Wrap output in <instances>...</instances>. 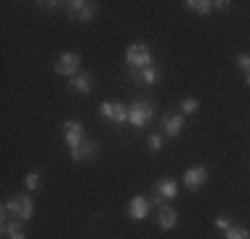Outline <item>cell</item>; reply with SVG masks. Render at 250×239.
<instances>
[{"instance_id": "6da1fadb", "label": "cell", "mask_w": 250, "mask_h": 239, "mask_svg": "<svg viewBox=\"0 0 250 239\" xmlns=\"http://www.w3.org/2000/svg\"><path fill=\"white\" fill-rule=\"evenodd\" d=\"M0 215H3V218H11V220H19V223H27V220L35 215V202H32V197L24 194V191L14 194L8 202H3Z\"/></svg>"}, {"instance_id": "7a4b0ae2", "label": "cell", "mask_w": 250, "mask_h": 239, "mask_svg": "<svg viewBox=\"0 0 250 239\" xmlns=\"http://www.w3.org/2000/svg\"><path fill=\"white\" fill-rule=\"evenodd\" d=\"M125 64L130 67V72H136V69H149V67H154L152 51H149L144 43H130L128 51H125Z\"/></svg>"}, {"instance_id": "3957f363", "label": "cell", "mask_w": 250, "mask_h": 239, "mask_svg": "<svg viewBox=\"0 0 250 239\" xmlns=\"http://www.w3.org/2000/svg\"><path fill=\"white\" fill-rule=\"evenodd\" d=\"M152 117H154V104L152 101H133V104L128 106V122L133 125L136 130H144L146 125L152 122Z\"/></svg>"}, {"instance_id": "277c9868", "label": "cell", "mask_w": 250, "mask_h": 239, "mask_svg": "<svg viewBox=\"0 0 250 239\" xmlns=\"http://www.w3.org/2000/svg\"><path fill=\"white\" fill-rule=\"evenodd\" d=\"M80 67H83V56H80V53H75V51H69V53H62V56L56 59V64H53V72L72 80L75 75H80V72H83Z\"/></svg>"}, {"instance_id": "5b68a950", "label": "cell", "mask_w": 250, "mask_h": 239, "mask_svg": "<svg viewBox=\"0 0 250 239\" xmlns=\"http://www.w3.org/2000/svg\"><path fill=\"white\" fill-rule=\"evenodd\" d=\"M62 5L69 14V19L75 21H91L96 16V3L93 0H69V3H62Z\"/></svg>"}, {"instance_id": "8992f818", "label": "cell", "mask_w": 250, "mask_h": 239, "mask_svg": "<svg viewBox=\"0 0 250 239\" xmlns=\"http://www.w3.org/2000/svg\"><path fill=\"white\" fill-rule=\"evenodd\" d=\"M99 115L112 125H123V122H128V106L120 104V101H101Z\"/></svg>"}, {"instance_id": "52a82bcc", "label": "cell", "mask_w": 250, "mask_h": 239, "mask_svg": "<svg viewBox=\"0 0 250 239\" xmlns=\"http://www.w3.org/2000/svg\"><path fill=\"white\" fill-rule=\"evenodd\" d=\"M208 167L205 165H192V167H187V173H184V186H187L189 191H197L202 189L208 183Z\"/></svg>"}, {"instance_id": "ba28073f", "label": "cell", "mask_w": 250, "mask_h": 239, "mask_svg": "<svg viewBox=\"0 0 250 239\" xmlns=\"http://www.w3.org/2000/svg\"><path fill=\"white\" fill-rule=\"evenodd\" d=\"M62 130H64V143L69 146V152L77 149L83 141H85V136H83L85 133V130H83V122H77V120H67Z\"/></svg>"}, {"instance_id": "9c48e42d", "label": "cell", "mask_w": 250, "mask_h": 239, "mask_svg": "<svg viewBox=\"0 0 250 239\" xmlns=\"http://www.w3.org/2000/svg\"><path fill=\"white\" fill-rule=\"evenodd\" d=\"M149 207H152V202L144 199V194L130 197V202H128V218L139 223V220H144L146 215H149Z\"/></svg>"}, {"instance_id": "30bf717a", "label": "cell", "mask_w": 250, "mask_h": 239, "mask_svg": "<svg viewBox=\"0 0 250 239\" xmlns=\"http://www.w3.org/2000/svg\"><path fill=\"white\" fill-rule=\"evenodd\" d=\"M184 130V115L181 112H165L163 117V133L168 136V139H178Z\"/></svg>"}, {"instance_id": "8fae6325", "label": "cell", "mask_w": 250, "mask_h": 239, "mask_svg": "<svg viewBox=\"0 0 250 239\" xmlns=\"http://www.w3.org/2000/svg\"><path fill=\"white\" fill-rule=\"evenodd\" d=\"M96 154H99V143L91 141V139H85L77 149L69 152V157H72L75 162H91V159H96Z\"/></svg>"}, {"instance_id": "7c38bea8", "label": "cell", "mask_w": 250, "mask_h": 239, "mask_svg": "<svg viewBox=\"0 0 250 239\" xmlns=\"http://www.w3.org/2000/svg\"><path fill=\"white\" fill-rule=\"evenodd\" d=\"M69 91L80 93V96H88L93 91V77L88 75V72H80V75H75L72 80H69Z\"/></svg>"}, {"instance_id": "4fadbf2b", "label": "cell", "mask_w": 250, "mask_h": 239, "mask_svg": "<svg viewBox=\"0 0 250 239\" xmlns=\"http://www.w3.org/2000/svg\"><path fill=\"white\" fill-rule=\"evenodd\" d=\"M154 197H160V199H176L178 197V183L170 181V178L157 181L154 183Z\"/></svg>"}, {"instance_id": "5bb4252c", "label": "cell", "mask_w": 250, "mask_h": 239, "mask_svg": "<svg viewBox=\"0 0 250 239\" xmlns=\"http://www.w3.org/2000/svg\"><path fill=\"white\" fill-rule=\"evenodd\" d=\"M0 234L8 237V239H27V234H24V223H19V220H11V218H3Z\"/></svg>"}, {"instance_id": "9a60e30c", "label": "cell", "mask_w": 250, "mask_h": 239, "mask_svg": "<svg viewBox=\"0 0 250 239\" xmlns=\"http://www.w3.org/2000/svg\"><path fill=\"white\" fill-rule=\"evenodd\" d=\"M176 223H178V213L173 210V207H165V205L160 207V213H157V226H160V229L170 231Z\"/></svg>"}, {"instance_id": "2e32d148", "label": "cell", "mask_w": 250, "mask_h": 239, "mask_svg": "<svg viewBox=\"0 0 250 239\" xmlns=\"http://www.w3.org/2000/svg\"><path fill=\"white\" fill-rule=\"evenodd\" d=\"M130 75H133V82H139V85H154V82L160 80V69L157 67L136 69V72H130Z\"/></svg>"}, {"instance_id": "e0dca14e", "label": "cell", "mask_w": 250, "mask_h": 239, "mask_svg": "<svg viewBox=\"0 0 250 239\" xmlns=\"http://www.w3.org/2000/svg\"><path fill=\"white\" fill-rule=\"evenodd\" d=\"M187 11H192V14H200V16H205V14H210L213 11V3L210 0H187Z\"/></svg>"}, {"instance_id": "ac0fdd59", "label": "cell", "mask_w": 250, "mask_h": 239, "mask_svg": "<svg viewBox=\"0 0 250 239\" xmlns=\"http://www.w3.org/2000/svg\"><path fill=\"white\" fill-rule=\"evenodd\" d=\"M226 239H250V229H245V226H234L231 223L229 229L224 231Z\"/></svg>"}, {"instance_id": "d6986e66", "label": "cell", "mask_w": 250, "mask_h": 239, "mask_svg": "<svg viewBox=\"0 0 250 239\" xmlns=\"http://www.w3.org/2000/svg\"><path fill=\"white\" fill-rule=\"evenodd\" d=\"M197 109H200L197 99H181V104H178V112H181V115H194Z\"/></svg>"}, {"instance_id": "ffe728a7", "label": "cell", "mask_w": 250, "mask_h": 239, "mask_svg": "<svg viewBox=\"0 0 250 239\" xmlns=\"http://www.w3.org/2000/svg\"><path fill=\"white\" fill-rule=\"evenodd\" d=\"M24 186L29 189V191H38L40 186H43V176H40V173H27V178H24Z\"/></svg>"}, {"instance_id": "44dd1931", "label": "cell", "mask_w": 250, "mask_h": 239, "mask_svg": "<svg viewBox=\"0 0 250 239\" xmlns=\"http://www.w3.org/2000/svg\"><path fill=\"white\" fill-rule=\"evenodd\" d=\"M146 146H149V152H160V149H163V136L152 133L149 139H146Z\"/></svg>"}, {"instance_id": "7402d4cb", "label": "cell", "mask_w": 250, "mask_h": 239, "mask_svg": "<svg viewBox=\"0 0 250 239\" xmlns=\"http://www.w3.org/2000/svg\"><path fill=\"white\" fill-rule=\"evenodd\" d=\"M237 67L245 75H250V53H237Z\"/></svg>"}, {"instance_id": "603a6c76", "label": "cell", "mask_w": 250, "mask_h": 239, "mask_svg": "<svg viewBox=\"0 0 250 239\" xmlns=\"http://www.w3.org/2000/svg\"><path fill=\"white\" fill-rule=\"evenodd\" d=\"M213 11L226 14V11H231V3H229V0H216V3H213Z\"/></svg>"}, {"instance_id": "cb8c5ba5", "label": "cell", "mask_w": 250, "mask_h": 239, "mask_svg": "<svg viewBox=\"0 0 250 239\" xmlns=\"http://www.w3.org/2000/svg\"><path fill=\"white\" fill-rule=\"evenodd\" d=\"M229 226H231V220L226 218V215H218V218H216V229H221V231H226V229H229Z\"/></svg>"}, {"instance_id": "d4e9b609", "label": "cell", "mask_w": 250, "mask_h": 239, "mask_svg": "<svg viewBox=\"0 0 250 239\" xmlns=\"http://www.w3.org/2000/svg\"><path fill=\"white\" fill-rule=\"evenodd\" d=\"M245 85L250 88V75H245Z\"/></svg>"}]
</instances>
